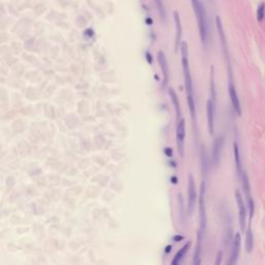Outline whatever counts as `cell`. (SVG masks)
<instances>
[{
    "label": "cell",
    "instance_id": "obj_6",
    "mask_svg": "<svg viewBox=\"0 0 265 265\" xmlns=\"http://www.w3.org/2000/svg\"><path fill=\"white\" fill-rule=\"evenodd\" d=\"M184 136H185V121L184 119H180L178 125H177V130H176V139H177V146H178V152L180 157L183 155V142Z\"/></svg>",
    "mask_w": 265,
    "mask_h": 265
},
{
    "label": "cell",
    "instance_id": "obj_15",
    "mask_svg": "<svg viewBox=\"0 0 265 265\" xmlns=\"http://www.w3.org/2000/svg\"><path fill=\"white\" fill-rule=\"evenodd\" d=\"M201 236H202V232L198 233V244L196 246V252H195V260H194V264H200V254H201Z\"/></svg>",
    "mask_w": 265,
    "mask_h": 265
},
{
    "label": "cell",
    "instance_id": "obj_17",
    "mask_svg": "<svg viewBox=\"0 0 265 265\" xmlns=\"http://www.w3.org/2000/svg\"><path fill=\"white\" fill-rule=\"evenodd\" d=\"M216 27H217V30H219V34L221 36V39H222V43L223 47H224L225 51H226V38H225V34H224V29H223L222 23H221V20H219V17H216Z\"/></svg>",
    "mask_w": 265,
    "mask_h": 265
},
{
    "label": "cell",
    "instance_id": "obj_10",
    "mask_svg": "<svg viewBox=\"0 0 265 265\" xmlns=\"http://www.w3.org/2000/svg\"><path fill=\"white\" fill-rule=\"evenodd\" d=\"M157 60H159V63H160L161 68H162L163 75H164V86H165L166 84L168 83L169 70H168V63H167V59H166V56L162 51L159 52V54H157Z\"/></svg>",
    "mask_w": 265,
    "mask_h": 265
},
{
    "label": "cell",
    "instance_id": "obj_4",
    "mask_svg": "<svg viewBox=\"0 0 265 265\" xmlns=\"http://www.w3.org/2000/svg\"><path fill=\"white\" fill-rule=\"evenodd\" d=\"M235 197H236V203H237V206H238V210H239V223H240V228H241V230L244 231V228H246V206H244L242 196H241L239 191H236L235 192Z\"/></svg>",
    "mask_w": 265,
    "mask_h": 265
},
{
    "label": "cell",
    "instance_id": "obj_9",
    "mask_svg": "<svg viewBox=\"0 0 265 265\" xmlns=\"http://www.w3.org/2000/svg\"><path fill=\"white\" fill-rule=\"evenodd\" d=\"M240 244H241V238L239 233H236L235 237H234V242H233V248H232V254H231V260L229 264H235L237 262L238 256H239V252H240Z\"/></svg>",
    "mask_w": 265,
    "mask_h": 265
},
{
    "label": "cell",
    "instance_id": "obj_13",
    "mask_svg": "<svg viewBox=\"0 0 265 265\" xmlns=\"http://www.w3.org/2000/svg\"><path fill=\"white\" fill-rule=\"evenodd\" d=\"M234 159H235L236 169H237V173L239 176L242 175V169H241V161H240V153H239V148H238L237 143H234Z\"/></svg>",
    "mask_w": 265,
    "mask_h": 265
},
{
    "label": "cell",
    "instance_id": "obj_3",
    "mask_svg": "<svg viewBox=\"0 0 265 265\" xmlns=\"http://www.w3.org/2000/svg\"><path fill=\"white\" fill-rule=\"evenodd\" d=\"M199 209H200V223L201 232L205 230L206 226V212H205V183L202 182L199 195Z\"/></svg>",
    "mask_w": 265,
    "mask_h": 265
},
{
    "label": "cell",
    "instance_id": "obj_8",
    "mask_svg": "<svg viewBox=\"0 0 265 265\" xmlns=\"http://www.w3.org/2000/svg\"><path fill=\"white\" fill-rule=\"evenodd\" d=\"M229 94H230V98H231V103H232L233 108H234V111L237 114L238 116L241 115V107H240V103H239V98H238L237 92L234 85L232 83H230L229 85Z\"/></svg>",
    "mask_w": 265,
    "mask_h": 265
},
{
    "label": "cell",
    "instance_id": "obj_19",
    "mask_svg": "<svg viewBox=\"0 0 265 265\" xmlns=\"http://www.w3.org/2000/svg\"><path fill=\"white\" fill-rule=\"evenodd\" d=\"M264 17H265V3L262 2V3H260L259 7H258V9H257V20L259 22L263 21V20H264Z\"/></svg>",
    "mask_w": 265,
    "mask_h": 265
},
{
    "label": "cell",
    "instance_id": "obj_11",
    "mask_svg": "<svg viewBox=\"0 0 265 265\" xmlns=\"http://www.w3.org/2000/svg\"><path fill=\"white\" fill-rule=\"evenodd\" d=\"M222 146H223V138L219 137L214 141L213 144V150H212V160L215 165H217L219 162V157H221V151H222Z\"/></svg>",
    "mask_w": 265,
    "mask_h": 265
},
{
    "label": "cell",
    "instance_id": "obj_21",
    "mask_svg": "<svg viewBox=\"0 0 265 265\" xmlns=\"http://www.w3.org/2000/svg\"><path fill=\"white\" fill-rule=\"evenodd\" d=\"M221 257H222V253H219V260L216 261V264H219V263H221Z\"/></svg>",
    "mask_w": 265,
    "mask_h": 265
},
{
    "label": "cell",
    "instance_id": "obj_12",
    "mask_svg": "<svg viewBox=\"0 0 265 265\" xmlns=\"http://www.w3.org/2000/svg\"><path fill=\"white\" fill-rule=\"evenodd\" d=\"M174 21H175L176 26V49L178 48L179 43H180V38H181L182 28H181V22H180V17H179L178 11H174L173 13Z\"/></svg>",
    "mask_w": 265,
    "mask_h": 265
},
{
    "label": "cell",
    "instance_id": "obj_22",
    "mask_svg": "<svg viewBox=\"0 0 265 265\" xmlns=\"http://www.w3.org/2000/svg\"><path fill=\"white\" fill-rule=\"evenodd\" d=\"M166 152L168 153V155H169V157H171V149H170V148H167V149H166Z\"/></svg>",
    "mask_w": 265,
    "mask_h": 265
},
{
    "label": "cell",
    "instance_id": "obj_20",
    "mask_svg": "<svg viewBox=\"0 0 265 265\" xmlns=\"http://www.w3.org/2000/svg\"><path fill=\"white\" fill-rule=\"evenodd\" d=\"M155 1V4H157V7L159 8V11H160V14L161 16L164 18V14H165V11H164V5H163V2L162 0H154Z\"/></svg>",
    "mask_w": 265,
    "mask_h": 265
},
{
    "label": "cell",
    "instance_id": "obj_14",
    "mask_svg": "<svg viewBox=\"0 0 265 265\" xmlns=\"http://www.w3.org/2000/svg\"><path fill=\"white\" fill-rule=\"evenodd\" d=\"M253 246H254V236H253V232H252L251 227L248 228L246 234V252H252L253 250Z\"/></svg>",
    "mask_w": 265,
    "mask_h": 265
},
{
    "label": "cell",
    "instance_id": "obj_7",
    "mask_svg": "<svg viewBox=\"0 0 265 265\" xmlns=\"http://www.w3.org/2000/svg\"><path fill=\"white\" fill-rule=\"evenodd\" d=\"M206 112H207V123H208V130L211 135L214 132V106L213 102L211 100H207L206 104Z\"/></svg>",
    "mask_w": 265,
    "mask_h": 265
},
{
    "label": "cell",
    "instance_id": "obj_18",
    "mask_svg": "<svg viewBox=\"0 0 265 265\" xmlns=\"http://www.w3.org/2000/svg\"><path fill=\"white\" fill-rule=\"evenodd\" d=\"M169 93H170V96L171 98H172V102H173V104L175 105V108H176V111H177V116H180V108H179V103H178V100H177V95H176V93L174 92V90L172 89V88H170L169 89Z\"/></svg>",
    "mask_w": 265,
    "mask_h": 265
},
{
    "label": "cell",
    "instance_id": "obj_5",
    "mask_svg": "<svg viewBox=\"0 0 265 265\" xmlns=\"http://www.w3.org/2000/svg\"><path fill=\"white\" fill-rule=\"evenodd\" d=\"M187 195H189V212L192 213L195 207L196 199H197V194H196L195 187V180L193 175H189V185H187Z\"/></svg>",
    "mask_w": 265,
    "mask_h": 265
},
{
    "label": "cell",
    "instance_id": "obj_1",
    "mask_svg": "<svg viewBox=\"0 0 265 265\" xmlns=\"http://www.w3.org/2000/svg\"><path fill=\"white\" fill-rule=\"evenodd\" d=\"M180 50H181V63L183 68L184 81H185V89H187V103H189V112L192 114V117L195 119V103H194V92H193V83L191 72L189 68V52H187V41L180 43Z\"/></svg>",
    "mask_w": 265,
    "mask_h": 265
},
{
    "label": "cell",
    "instance_id": "obj_2",
    "mask_svg": "<svg viewBox=\"0 0 265 265\" xmlns=\"http://www.w3.org/2000/svg\"><path fill=\"white\" fill-rule=\"evenodd\" d=\"M195 11L196 18L198 22V27L200 31L201 39L203 41H206L207 38V32H208V26H207V18H206V11L205 8L203 6L202 2L200 0H191Z\"/></svg>",
    "mask_w": 265,
    "mask_h": 265
},
{
    "label": "cell",
    "instance_id": "obj_16",
    "mask_svg": "<svg viewBox=\"0 0 265 265\" xmlns=\"http://www.w3.org/2000/svg\"><path fill=\"white\" fill-rule=\"evenodd\" d=\"M189 242H187L185 246L182 248L180 251L176 254V256H175V258H174V260L172 261V264L173 265H177L178 264L179 262H180V260L182 259V258L184 257V255H185V253L187 252V249H189Z\"/></svg>",
    "mask_w": 265,
    "mask_h": 265
}]
</instances>
